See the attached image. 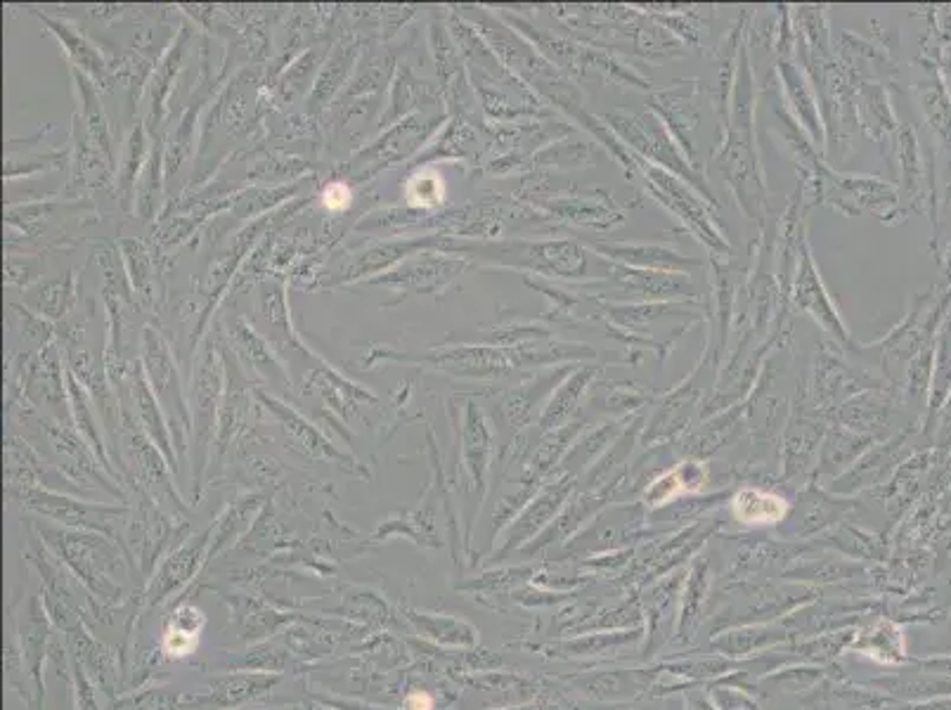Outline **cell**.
<instances>
[{
	"label": "cell",
	"instance_id": "obj_1",
	"mask_svg": "<svg viewBox=\"0 0 951 710\" xmlns=\"http://www.w3.org/2000/svg\"><path fill=\"white\" fill-rule=\"evenodd\" d=\"M734 514L746 524H774L786 514V502L772 493L743 490L734 500Z\"/></svg>",
	"mask_w": 951,
	"mask_h": 710
}]
</instances>
